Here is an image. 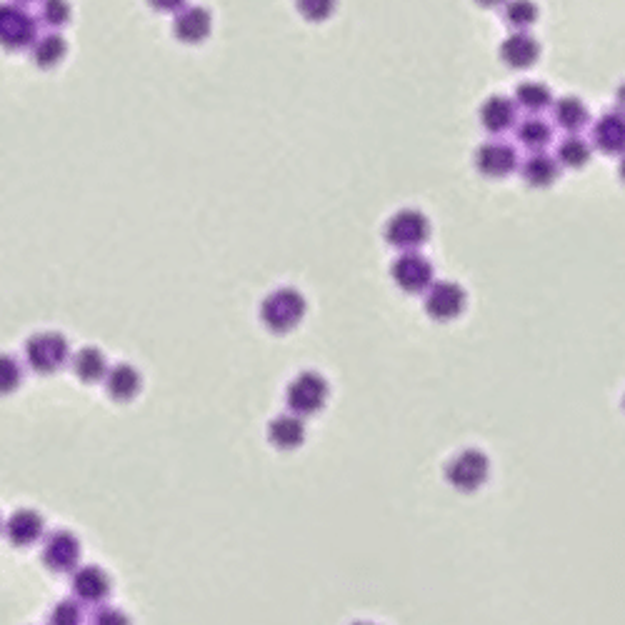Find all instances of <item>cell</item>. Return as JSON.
Masks as SVG:
<instances>
[{"instance_id": "obj_8", "label": "cell", "mask_w": 625, "mask_h": 625, "mask_svg": "<svg viewBox=\"0 0 625 625\" xmlns=\"http://www.w3.org/2000/svg\"><path fill=\"white\" fill-rule=\"evenodd\" d=\"M390 278H393V283L398 285L403 293L410 295L425 293V290L435 283V273L430 260L423 258L420 253H415V250H405V253H400L398 258L393 260V265H390Z\"/></svg>"}, {"instance_id": "obj_31", "label": "cell", "mask_w": 625, "mask_h": 625, "mask_svg": "<svg viewBox=\"0 0 625 625\" xmlns=\"http://www.w3.org/2000/svg\"><path fill=\"white\" fill-rule=\"evenodd\" d=\"M90 625H133L130 623V615L125 610L113 608V605H98V610L93 613Z\"/></svg>"}, {"instance_id": "obj_32", "label": "cell", "mask_w": 625, "mask_h": 625, "mask_svg": "<svg viewBox=\"0 0 625 625\" xmlns=\"http://www.w3.org/2000/svg\"><path fill=\"white\" fill-rule=\"evenodd\" d=\"M150 8L155 10V13H180V10L188 5V0H148Z\"/></svg>"}, {"instance_id": "obj_11", "label": "cell", "mask_w": 625, "mask_h": 625, "mask_svg": "<svg viewBox=\"0 0 625 625\" xmlns=\"http://www.w3.org/2000/svg\"><path fill=\"white\" fill-rule=\"evenodd\" d=\"M3 533L15 548H28L45 538V518L33 508H18L3 523Z\"/></svg>"}, {"instance_id": "obj_15", "label": "cell", "mask_w": 625, "mask_h": 625, "mask_svg": "<svg viewBox=\"0 0 625 625\" xmlns=\"http://www.w3.org/2000/svg\"><path fill=\"white\" fill-rule=\"evenodd\" d=\"M108 358L100 348L95 345H85V348L75 350L73 358H70V370H73L75 378L85 385L103 383L105 373H108Z\"/></svg>"}, {"instance_id": "obj_34", "label": "cell", "mask_w": 625, "mask_h": 625, "mask_svg": "<svg viewBox=\"0 0 625 625\" xmlns=\"http://www.w3.org/2000/svg\"><path fill=\"white\" fill-rule=\"evenodd\" d=\"M620 178H623V183H625V158L620 160Z\"/></svg>"}, {"instance_id": "obj_3", "label": "cell", "mask_w": 625, "mask_h": 625, "mask_svg": "<svg viewBox=\"0 0 625 625\" xmlns=\"http://www.w3.org/2000/svg\"><path fill=\"white\" fill-rule=\"evenodd\" d=\"M328 398V380H325V375L315 373V370H303L285 388V405H288L290 413L300 415V418H310V415L320 413L328 405Z\"/></svg>"}, {"instance_id": "obj_23", "label": "cell", "mask_w": 625, "mask_h": 625, "mask_svg": "<svg viewBox=\"0 0 625 625\" xmlns=\"http://www.w3.org/2000/svg\"><path fill=\"white\" fill-rule=\"evenodd\" d=\"M555 120H558L563 128L578 130L588 123V108H585L578 98H563L555 105Z\"/></svg>"}, {"instance_id": "obj_22", "label": "cell", "mask_w": 625, "mask_h": 625, "mask_svg": "<svg viewBox=\"0 0 625 625\" xmlns=\"http://www.w3.org/2000/svg\"><path fill=\"white\" fill-rule=\"evenodd\" d=\"M70 18H73V8H70L68 0H40L38 20L45 28H65Z\"/></svg>"}, {"instance_id": "obj_27", "label": "cell", "mask_w": 625, "mask_h": 625, "mask_svg": "<svg viewBox=\"0 0 625 625\" xmlns=\"http://www.w3.org/2000/svg\"><path fill=\"white\" fill-rule=\"evenodd\" d=\"M515 100L528 110H543L550 103V90L543 83H523L515 90Z\"/></svg>"}, {"instance_id": "obj_5", "label": "cell", "mask_w": 625, "mask_h": 625, "mask_svg": "<svg viewBox=\"0 0 625 625\" xmlns=\"http://www.w3.org/2000/svg\"><path fill=\"white\" fill-rule=\"evenodd\" d=\"M488 475H490L488 455L480 453V450L475 448L460 450V453L453 455L450 463L445 465V480H448L455 490H460V493H475V490L488 480Z\"/></svg>"}, {"instance_id": "obj_38", "label": "cell", "mask_w": 625, "mask_h": 625, "mask_svg": "<svg viewBox=\"0 0 625 625\" xmlns=\"http://www.w3.org/2000/svg\"><path fill=\"white\" fill-rule=\"evenodd\" d=\"M623 408H625V398H623Z\"/></svg>"}, {"instance_id": "obj_2", "label": "cell", "mask_w": 625, "mask_h": 625, "mask_svg": "<svg viewBox=\"0 0 625 625\" xmlns=\"http://www.w3.org/2000/svg\"><path fill=\"white\" fill-rule=\"evenodd\" d=\"M25 365L38 375H53L70 363V343L63 333L40 330L25 340Z\"/></svg>"}, {"instance_id": "obj_18", "label": "cell", "mask_w": 625, "mask_h": 625, "mask_svg": "<svg viewBox=\"0 0 625 625\" xmlns=\"http://www.w3.org/2000/svg\"><path fill=\"white\" fill-rule=\"evenodd\" d=\"M593 143L605 153H623L625 150V115L610 113L598 120L593 128Z\"/></svg>"}, {"instance_id": "obj_10", "label": "cell", "mask_w": 625, "mask_h": 625, "mask_svg": "<svg viewBox=\"0 0 625 625\" xmlns=\"http://www.w3.org/2000/svg\"><path fill=\"white\" fill-rule=\"evenodd\" d=\"M73 598H78L83 605H103L108 603L113 580L100 565H78L70 578Z\"/></svg>"}, {"instance_id": "obj_16", "label": "cell", "mask_w": 625, "mask_h": 625, "mask_svg": "<svg viewBox=\"0 0 625 625\" xmlns=\"http://www.w3.org/2000/svg\"><path fill=\"white\" fill-rule=\"evenodd\" d=\"M538 55H540L538 40H535L533 35L523 33V30L513 33L503 45H500V58H503L505 65H510V68L515 70L530 68V65L538 60Z\"/></svg>"}, {"instance_id": "obj_21", "label": "cell", "mask_w": 625, "mask_h": 625, "mask_svg": "<svg viewBox=\"0 0 625 625\" xmlns=\"http://www.w3.org/2000/svg\"><path fill=\"white\" fill-rule=\"evenodd\" d=\"M523 178L528 185L545 188V185H550L558 178V163L553 158H548V155L535 153L533 158H528L523 163Z\"/></svg>"}, {"instance_id": "obj_9", "label": "cell", "mask_w": 625, "mask_h": 625, "mask_svg": "<svg viewBox=\"0 0 625 625\" xmlns=\"http://www.w3.org/2000/svg\"><path fill=\"white\" fill-rule=\"evenodd\" d=\"M423 295H425L423 300L425 313L433 320H438V323L455 320L463 313L465 305H468V295H465V290L460 288L455 280H438V283L430 285Z\"/></svg>"}, {"instance_id": "obj_12", "label": "cell", "mask_w": 625, "mask_h": 625, "mask_svg": "<svg viewBox=\"0 0 625 625\" xmlns=\"http://www.w3.org/2000/svg\"><path fill=\"white\" fill-rule=\"evenodd\" d=\"M213 33V15L203 5H185L173 18V35L180 43L198 45Z\"/></svg>"}, {"instance_id": "obj_14", "label": "cell", "mask_w": 625, "mask_h": 625, "mask_svg": "<svg viewBox=\"0 0 625 625\" xmlns=\"http://www.w3.org/2000/svg\"><path fill=\"white\" fill-rule=\"evenodd\" d=\"M103 383L115 403H130V400L140 393V388H143V378H140L138 368L130 363L110 365Z\"/></svg>"}, {"instance_id": "obj_4", "label": "cell", "mask_w": 625, "mask_h": 625, "mask_svg": "<svg viewBox=\"0 0 625 625\" xmlns=\"http://www.w3.org/2000/svg\"><path fill=\"white\" fill-rule=\"evenodd\" d=\"M40 20L23 3H0V48L20 53L38 40Z\"/></svg>"}, {"instance_id": "obj_17", "label": "cell", "mask_w": 625, "mask_h": 625, "mask_svg": "<svg viewBox=\"0 0 625 625\" xmlns=\"http://www.w3.org/2000/svg\"><path fill=\"white\" fill-rule=\"evenodd\" d=\"M515 150L505 143H485L480 145L478 153H475V165L483 175L490 178H500V175H508L515 168Z\"/></svg>"}, {"instance_id": "obj_1", "label": "cell", "mask_w": 625, "mask_h": 625, "mask_svg": "<svg viewBox=\"0 0 625 625\" xmlns=\"http://www.w3.org/2000/svg\"><path fill=\"white\" fill-rule=\"evenodd\" d=\"M308 313V300L295 288H275L260 303V323L275 335H285L298 328Z\"/></svg>"}, {"instance_id": "obj_24", "label": "cell", "mask_w": 625, "mask_h": 625, "mask_svg": "<svg viewBox=\"0 0 625 625\" xmlns=\"http://www.w3.org/2000/svg\"><path fill=\"white\" fill-rule=\"evenodd\" d=\"M23 385V365L15 355L0 353V398L13 395Z\"/></svg>"}, {"instance_id": "obj_28", "label": "cell", "mask_w": 625, "mask_h": 625, "mask_svg": "<svg viewBox=\"0 0 625 625\" xmlns=\"http://www.w3.org/2000/svg\"><path fill=\"white\" fill-rule=\"evenodd\" d=\"M338 8V0H295V10L300 18L310 20V23H323Z\"/></svg>"}, {"instance_id": "obj_7", "label": "cell", "mask_w": 625, "mask_h": 625, "mask_svg": "<svg viewBox=\"0 0 625 625\" xmlns=\"http://www.w3.org/2000/svg\"><path fill=\"white\" fill-rule=\"evenodd\" d=\"M80 555H83L80 540L70 530H53L45 535L40 545V563L50 573H73L80 565Z\"/></svg>"}, {"instance_id": "obj_19", "label": "cell", "mask_w": 625, "mask_h": 625, "mask_svg": "<svg viewBox=\"0 0 625 625\" xmlns=\"http://www.w3.org/2000/svg\"><path fill=\"white\" fill-rule=\"evenodd\" d=\"M68 53V43L60 33H45L38 35V40L30 48V55H33V63L38 65L40 70H50L55 65H60V60Z\"/></svg>"}, {"instance_id": "obj_37", "label": "cell", "mask_w": 625, "mask_h": 625, "mask_svg": "<svg viewBox=\"0 0 625 625\" xmlns=\"http://www.w3.org/2000/svg\"><path fill=\"white\" fill-rule=\"evenodd\" d=\"M3 523H5V520H3V515H0V530H3Z\"/></svg>"}, {"instance_id": "obj_35", "label": "cell", "mask_w": 625, "mask_h": 625, "mask_svg": "<svg viewBox=\"0 0 625 625\" xmlns=\"http://www.w3.org/2000/svg\"><path fill=\"white\" fill-rule=\"evenodd\" d=\"M15 3H23V5H30V3H40V0H15Z\"/></svg>"}, {"instance_id": "obj_25", "label": "cell", "mask_w": 625, "mask_h": 625, "mask_svg": "<svg viewBox=\"0 0 625 625\" xmlns=\"http://www.w3.org/2000/svg\"><path fill=\"white\" fill-rule=\"evenodd\" d=\"M505 23L513 25V28L525 30L528 25H533L538 20V8H535L533 0H508L505 3V13H503Z\"/></svg>"}, {"instance_id": "obj_13", "label": "cell", "mask_w": 625, "mask_h": 625, "mask_svg": "<svg viewBox=\"0 0 625 625\" xmlns=\"http://www.w3.org/2000/svg\"><path fill=\"white\" fill-rule=\"evenodd\" d=\"M305 435H308L305 418L295 413L275 415L268 425V440L278 450H298L305 443Z\"/></svg>"}, {"instance_id": "obj_29", "label": "cell", "mask_w": 625, "mask_h": 625, "mask_svg": "<svg viewBox=\"0 0 625 625\" xmlns=\"http://www.w3.org/2000/svg\"><path fill=\"white\" fill-rule=\"evenodd\" d=\"M558 158H560V163L568 165V168H580V165L588 163V158H590L588 143H585L583 138H568L558 148Z\"/></svg>"}, {"instance_id": "obj_33", "label": "cell", "mask_w": 625, "mask_h": 625, "mask_svg": "<svg viewBox=\"0 0 625 625\" xmlns=\"http://www.w3.org/2000/svg\"><path fill=\"white\" fill-rule=\"evenodd\" d=\"M475 3H478L480 8H500V5H505L508 0H475Z\"/></svg>"}, {"instance_id": "obj_20", "label": "cell", "mask_w": 625, "mask_h": 625, "mask_svg": "<svg viewBox=\"0 0 625 625\" xmlns=\"http://www.w3.org/2000/svg\"><path fill=\"white\" fill-rule=\"evenodd\" d=\"M515 120V105L510 98L503 95H493V98L485 100V105L480 108V123L483 128H488L490 133H500V130L510 128V123Z\"/></svg>"}, {"instance_id": "obj_36", "label": "cell", "mask_w": 625, "mask_h": 625, "mask_svg": "<svg viewBox=\"0 0 625 625\" xmlns=\"http://www.w3.org/2000/svg\"><path fill=\"white\" fill-rule=\"evenodd\" d=\"M353 625H375V623H370V620H358V623H353Z\"/></svg>"}, {"instance_id": "obj_26", "label": "cell", "mask_w": 625, "mask_h": 625, "mask_svg": "<svg viewBox=\"0 0 625 625\" xmlns=\"http://www.w3.org/2000/svg\"><path fill=\"white\" fill-rule=\"evenodd\" d=\"M50 625H83V603L78 598H65L53 605L48 615Z\"/></svg>"}, {"instance_id": "obj_30", "label": "cell", "mask_w": 625, "mask_h": 625, "mask_svg": "<svg viewBox=\"0 0 625 625\" xmlns=\"http://www.w3.org/2000/svg\"><path fill=\"white\" fill-rule=\"evenodd\" d=\"M518 138L523 140L528 148H543V145L550 140V128L545 125V120L530 118L518 128Z\"/></svg>"}, {"instance_id": "obj_6", "label": "cell", "mask_w": 625, "mask_h": 625, "mask_svg": "<svg viewBox=\"0 0 625 625\" xmlns=\"http://www.w3.org/2000/svg\"><path fill=\"white\" fill-rule=\"evenodd\" d=\"M430 223L420 210L403 208L385 223V240L398 250H418L420 245L428 243Z\"/></svg>"}]
</instances>
